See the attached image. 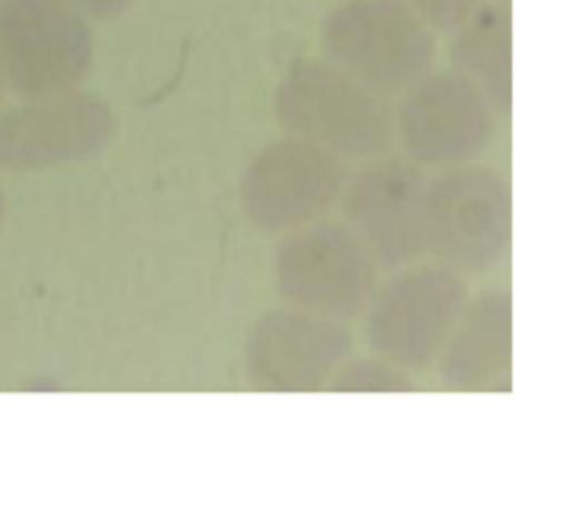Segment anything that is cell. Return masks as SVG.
Masks as SVG:
<instances>
[{
    "label": "cell",
    "mask_w": 569,
    "mask_h": 512,
    "mask_svg": "<svg viewBox=\"0 0 569 512\" xmlns=\"http://www.w3.org/2000/svg\"><path fill=\"white\" fill-rule=\"evenodd\" d=\"M287 137L310 140L343 160H373L397 140L390 97L330 60H297L273 97Z\"/></svg>",
    "instance_id": "cell-1"
},
{
    "label": "cell",
    "mask_w": 569,
    "mask_h": 512,
    "mask_svg": "<svg viewBox=\"0 0 569 512\" xmlns=\"http://www.w3.org/2000/svg\"><path fill=\"white\" fill-rule=\"evenodd\" d=\"M270 277L290 307L353 323L380 283V263L347 220L317 217L280 237Z\"/></svg>",
    "instance_id": "cell-2"
},
{
    "label": "cell",
    "mask_w": 569,
    "mask_h": 512,
    "mask_svg": "<svg viewBox=\"0 0 569 512\" xmlns=\"http://www.w3.org/2000/svg\"><path fill=\"white\" fill-rule=\"evenodd\" d=\"M470 287L443 263H407L367 303V343L377 357L420 377L437 367Z\"/></svg>",
    "instance_id": "cell-3"
},
{
    "label": "cell",
    "mask_w": 569,
    "mask_h": 512,
    "mask_svg": "<svg viewBox=\"0 0 569 512\" xmlns=\"http://www.w3.org/2000/svg\"><path fill=\"white\" fill-rule=\"evenodd\" d=\"M433 27L407 0H347L320 27L323 60L383 97L403 93L433 70Z\"/></svg>",
    "instance_id": "cell-4"
},
{
    "label": "cell",
    "mask_w": 569,
    "mask_h": 512,
    "mask_svg": "<svg viewBox=\"0 0 569 512\" xmlns=\"http://www.w3.org/2000/svg\"><path fill=\"white\" fill-rule=\"evenodd\" d=\"M513 237V197L503 173L460 163L427 183V253L460 273L500 263Z\"/></svg>",
    "instance_id": "cell-5"
},
{
    "label": "cell",
    "mask_w": 569,
    "mask_h": 512,
    "mask_svg": "<svg viewBox=\"0 0 569 512\" xmlns=\"http://www.w3.org/2000/svg\"><path fill=\"white\" fill-rule=\"evenodd\" d=\"M97 37L67 0H0V73L17 97L80 87L93 70Z\"/></svg>",
    "instance_id": "cell-6"
},
{
    "label": "cell",
    "mask_w": 569,
    "mask_h": 512,
    "mask_svg": "<svg viewBox=\"0 0 569 512\" xmlns=\"http://www.w3.org/2000/svg\"><path fill=\"white\" fill-rule=\"evenodd\" d=\"M490 97L460 70H427L403 90L393 133L420 167H460L483 157L497 140Z\"/></svg>",
    "instance_id": "cell-7"
},
{
    "label": "cell",
    "mask_w": 569,
    "mask_h": 512,
    "mask_svg": "<svg viewBox=\"0 0 569 512\" xmlns=\"http://www.w3.org/2000/svg\"><path fill=\"white\" fill-rule=\"evenodd\" d=\"M350 167L343 157L287 137L263 147L240 177V210L243 220L260 233H287L300 223L327 217L343 187Z\"/></svg>",
    "instance_id": "cell-8"
},
{
    "label": "cell",
    "mask_w": 569,
    "mask_h": 512,
    "mask_svg": "<svg viewBox=\"0 0 569 512\" xmlns=\"http://www.w3.org/2000/svg\"><path fill=\"white\" fill-rule=\"evenodd\" d=\"M117 133L113 107L80 87L23 97L0 113V167L40 173L97 157Z\"/></svg>",
    "instance_id": "cell-9"
},
{
    "label": "cell",
    "mask_w": 569,
    "mask_h": 512,
    "mask_svg": "<svg viewBox=\"0 0 569 512\" xmlns=\"http://www.w3.org/2000/svg\"><path fill=\"white\" fill-rule=\"evenodd\" d=\"M427 183L417 160L390 153L347 177L337 203L380 270H400L427 257Z\"/></svg>",
    "instance_id": "cell-10"
},
{
    "label": "cell",
    "mask_w": 569,
    "mask_h": 512,
    "mask_svg": "<svg viewBox=\"0 0 569 512\" xmlns=\"http://www.w3.org/2000/svg\"><path fill=\"white\" fill-rule=\"evenodd\" d=\"M350 353L353 333L347 323L287 303L250 327L243 343V377L263 393H313L330 386Z\"/></svg>",
    "instance_id": "cell-11"
},
{
    "label": "cell",
    "mask_w": 569,
    "mask_h": 512,
    "mask_svg": "<svg viewBox=\"0 0 569 512\" xmlns=\"http://www.w3.org/2000/svg\"><path fill=\"white\" fill-rule=\"evenodd\" d=\"M440 383L457 393L510 390L513 377V303L507 290L467 300L440 360Z\"/></svg>",
    "instance_id": "cell-12"
},
{
    "label": "cell",
    "mask_w": 569,
    "mask_h": 512,
    "mask_svg": "<svg viewBox=\"0 0 569 512\" xmlns=\"http://www.w3.org/2000/svg\"><path fill=\"white\" fill-rule=\"evenodd\" d=\"M453 70L470 77L493 103L500 117L510 113L513 77H510V7L483 3L470 20L457 27L450 43Z\"/></svg>",
    "instance_id": "cell-13"
},
{
    "label": "cell",
    "mask_w": 569,
    "mask_h": 512,
    "mask_svg": "<svg viewBox=\"0 0 569 512\" xmlns=\"http://www.w3.org/2000/svg\"><path fill=\"white\" fill-rule=\"evenodd\" d=\"M410 386H413L410 373L377 353L370 357L350 353L330 380V390L337 393H400Z\"/></svg>",
    "instance_id": "cell-14"
},
{
    "label": "cell",
    "mask_w": 569,
    "mask_h": 512,
    "mask_svg": "<svg viewBox=\"0 0 569 512\" xmlns=\"http://www.w3.org/2000/svg\"><path fill=\"white\" fill-rule=\"evenodd\" d=\"M427 27L437 30H457L463 20H470L487 0H407Z\"/></svg>",
    "instance_id": "cell-15"
},
{
    "label": "cell",
    "mask_w": 569,
    "mask_h": 512,
    "mask_svg": "<svg viewBox=\"0 0 569 512\" xmlns=\"http://www.w3.org/2000/svg\"><path fill=\"white\" fill-rule=\"evenodd\" d=\"M70 7H77L87 20H117L133 0H67Z\"/></svg>",
    "instance_id": "cell-16"
},
{
    "label": "cell",
    "mask_w": 569,
    "mask_h": 512,
    "mask_svg": "<svg viewBox=\"0 0 569 512\" xmlns=\"http://www.w3.org/2000/svg\"><path fill=\"white\" fill-rule=\"evenodd\" d=\"M3 217H7V197H3V187H0V230H3Z\"/></svg>",
    "instance_id": "cell-17"
},
{
    "label": "cell",
    "mask_w": 569,
    "mask_h": 512,
    "mask_svg": "<svg viewBox=\"0 0 569 512\" xmlns=\"http://www.w3.org/2000/svg\"><path fill=\"white\" fill-rule=\"evenodd\" d=\"M3 90H7V87H3V73H0V100H3Z\"/></svg>",
    "instance_id": "cell-18"
},
{
    "label": "cell",
    "mask_w": 569,
    "mask_h": 512,
    "mask_svg": "<svg viewBox=\"0 0 569 512\" xmlns=\"http://www.w3.org/2000/svg\"><path fill=\"white\" fill-rule=\"evenodd\" d=\"M493 3H500V7H510V0H493Z\"/></svg>",
    "instance_id": "cell-19"
}]
</instances>
